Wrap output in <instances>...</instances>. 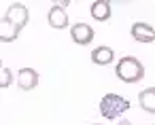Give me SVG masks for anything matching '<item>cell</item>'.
Instances as JSON below:
<instances>
[{
	"label": "cell",
	"instance_id": "obj_1",
	"mask_svg": "<svg viewBox=\"0 0 155 125\" xmlns=\"http://www.w3.org/2000/svg\"><path fill=\"white\" fill-rule=\"evenodd\" d=\"M115 74H117L119 81L132 85V83L142 81V76H144V66L140 64V59H136V57H132V55H125V57H121V59L117 62Z\"/></svg>",
	"mask_w": 155,
	"mask_h": 125
},
{
	"label": "cell",
	"instance_id": "obj_2",
	"mask_svg": "<svg viewBox=\"0 0 155 125\" xmlns=\"http://www.w3.org/2000/svg\"><path fill=\"white\" fill-rule=\"evenodd\" d=\"M125 110H130V102L117 93H106L100 102V112L104 119H119Z\"/></svg>",
	"mask_w": 155,
	"mask_h": 125
},
{
	"label": "cell",
	"instance_id": "obj_3",
	"mask_svg": "<svg viewBox=\"0 0 155 125\" xmlns=\"http://www.w3.org/2000/svg\"><path fill=\"white\" fill-rule=\"evenodd\" d=\"M70 36H72V40L77 43V45H81V47H85V45H89L91 40H94V28L89 26V24H74L72 28H70Z\"/></svg>",
	"mask_w": 155,
	"mask_h": 125
},
{
	"label": "cell",
	"instance_id": "obj_4",
	"mask_svg": "<svg viewBox=\"0 0 155 125\" xmlns=\"http://www.w3.org/2000/svg\"><path fill=\"white\" fill-rule=\"evenodd\" d=\"M130 34H132V38L138 40V43H147V45H149V43H155V28L149 26V24H144V21L134 24L132 30H130Z\"/></svg>",
	"mask_w": 155,
	"mask_h": 125
},
{
	"label": "cell",
	"instance_id": "obj_5",
	"mask_svg": "<svg viewBox=\"0 0 155 125\" xmlns=\"http://www.w3.org/2000/svg\"><path fill=\"white\" fill-rule=\"evenodd\" d=\"M5 17H7L9 21H13L15 26L24 28V26L28 24V19H30V13H28V7H26V5L15 2V5H11V7H9V11L5 13Z\"/></svg>",
	"mask_w": 155,
	"mask_h": 125
},
{
	"label": "cell",
	"instance_id": "obj_6",
	"mask_svg": "<svg viewBox=\"0 0 155 125\" xmlns=\"http://www.w3.org/2000/svg\"><path fill=\"white\" fill-rule=\"evenodd\" d=\"M17 85H19V89H24V91L36 89V85H38V72L32 70V68H21V70L17 72Z\"/></svg>",
	"mask_w": 155,
	"mask_h": 125
},
{
	"label": "cell",
	"instance_id": "obj_7",
	"mask_svg": "<svg viewBox=\"0 0 155 125\" xmlns=\"http://www.w3.org/2000/svg\"><path fill=\"white\" fill-rule=\"evenodd\" d=\"M47 21H49L51 28H55V30H64V28L68 26V13H66V9L60 7V5L51 7V11H49V15H47Z\"/></svg>",
	"mask_w": 155,
	"mask_h": 125
},
{
	"label": "cell",
	"instance_id": "obj_8",
	"mask_svg": "<svg viewBox=\"0 0 155 125\" xmlns=\"http://www.w3.org/2000/svg\"><path fill=\"white\" fill-rule=\"evenodd\" d=\"M19 32H21L19 26H15L7 17H2V21H0V40L2 43H13V40H17Z\"/></svg>",
	"mask_w": 155,
	"mask_h": 125
},
{
	"label": "cell",
	"instance_id": "obj_9",
	"mask_svg": "<svg viewBox=\"0 0 155 125\" xmlns=\"http://www.w3.org/2000/svg\"><path fill=\"white\" fill-rule=\"evenodd\" d=\"M89 13H91V17L96 21H108L113 9H110V2H106V0H96V2L89 7Z\"/></svg>",
	"mask_w": 155,
	"mask_h": 125
},
{
	"label": "cell",
	"instance_id": "obj_10",
	"mask_svg": "<svg viewBox=\"0 0 155 125\" xmlns=\"http://www.w3.org/2000/svg\"><path fill=\"white\" fill-rule=\"evenodd\" d=\"M138 104L144 112H151L155 114V87H149V89H142L138 93Z\"/></svg>",
	"mask_w": 155,
	"mask_h": 125
},
{
	"label": "cell",
	"instance_id": "obj_11",
	"mask_svg": "<svg viewBox=\"0 0 155 125\" xmlns=\"http://www.w3.org/2000/svg\"><path fill=\"white\" fill-rule=\"evenodd\" d=\"M115 59V51L110 47H96L91 51V62L98 64V66H106Z\"/></svg>",
	"mask_w": 155,
	"mask_h": 125
},
{
	"label": "cell",
	"instance_id": "obj_12",
	"mask_svg": "<svg viewBox=\"0 0 155 125\" xmlns=\"http://www.w3.org/2000/svg\"><path fill=\"white\" fill-rule=\"evenodd\" d=\"M11 81H13V74H11V70L2 66V83H0V87H9V85H11Z\"/></svg>",
	"mask_w": 155,
	"mask_h": 125
},
{
	"label": "cell",
	"instance_id": "obj_13",
	"mask_svg": "<svg viewBox=\"0 0 155 125\" xmlns=\"http://www.w3.org/2000/svg\"><path fill=\"white\" fill-rule=\"evenodd\" d=\"M117 125H132V123H130V121H127V119H121V121H119V123H117Z\"/></svg>",
	"mask_w": 155,
	"mask_h": 125
},
{
	"label": "cell",
	"instance_id": "obj_14",
	"mask_svg": "<svg viewBox=\"0 0 155 125\" xmlns=\"http://www.w3.org/2000/svg\"><path fill=\"white\" fill-rule=\"evenodd\" d=\"M96 125H98V123H96Z\"/></svg>",
	"mask_w": 155,
	"mask_h": 125
}]
</instances>
